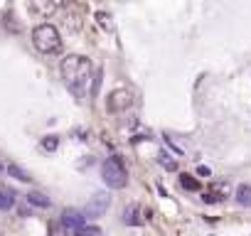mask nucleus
Returning <instances> with one entry per match:
<instances>
[{
    "label": "nucleus",
    "instance_id": "2",
    "mask_svg": "<svg viewBox=\"0 0 251 236\" xmlns=\"http://www.w3.org/2000/svg\"><path fill=\"white\" fill-rule=\"evenodd\" d=\"M32 45L42 52V54H57L62 49V37L57 32L54 25L50 23H42L32 30Z\"/></svg>",
    "mask_w": 251,
    "mask_h": 236
},
{
    "label": "nucleus",
    "instance_id": "11",
    "mask_svg": "<svg viewBox=\"0 0 251 236\" xmlns=\"http://www.w3.org/2000/svg\"><path fill=\"white\" fill-rule=\"evenodd\" d=\"M236 202L241 207H251V185H239L236 187Z\"/></svg>",
    "mask_w": 251,
    "mask_h": 236
},
{
    "label": "nucleus",
    "instance_id": "3",
    "mask_svg": "<svg viewBox=\"0 0 251 236\" xmlns=\"http://www.w3.org/2000/svg\"><path fill=\"white\" fill-rule=\"evenodd\" d=\"M101 177H103V182H106L111 189H123L126 185H128V170H126V165H123V160H121L118 155L103 160V165H101Z\"/></svg>",
    "mask_w": 251,
    "mask_h": 236
},
{
    "label": "nucleus",
    "instance_id": "4",
    "mask_svg": "<svg viewBox=\"0 0 251 236\" xmlns=\"http://www.w3.org/2000/svg\"><path fill=\"white\" fill-rule=\"evenodd\" d=\"M121 219H123V224H128V226H143L151 219V209H146L143 204H128L123 209Z\"/></svg>",
    "mask_w": 251,
    "mask_h": 236
},
{
    "label": "nucleus",
    "instance_id": "13",
    "mask_svg": "<svg viewBox=\"0 0 251 236\" xmlns=\"http://www.w3.org/2000/svg\"><path fill=\"white\" fill-rule=\"evenodd\" d=\"M8 172H10V177H15V180H20V182H32L30 172H27V170H23V167H20V165H15V163H10V165H8Z\"/></svg>",
    "mask_w": 251,
    "mask_h": 236
},
{
    "label": "nucleus",
    "instance_id": "9",
    "mask_svg": "<svg viewBox=\"0 0 251 236\" xmlns=\"http://www.w3.org/2000/svg\"><path fill=\"white\" fill-rule=\"evenodd\" d=\"M30 8H32L37 15L47 18V15H52V13L57 10V3H54V0H30Z\"/></svg>",
    "mask_w": 251,
    "mask_h": 236
},
{
    "label": "nucleus",
    "instance_id": "7",
    "mask_svg": "<svg viewBox=\"0 0 251 236\" xmlns=\"http://www.w3.org/2000/svg\"><path fill=\"white\" fill-rule=\"evenodd\" d=\"M226 197H229V185H226V182H212V185H209V189L202 194V199H204L207 204L224 202Z\"/></svg>",
    "mask_w": 251,
    "mask_h": 236
},
{
    "label": "nucleus",
    "instance_id": "5",
    "mask_svg": "<svg viewBox=\"0 0 251 236\" xmlns=\"http://www.w3.org/2000/svg\"><path fill=\"white\" fill-rule=\"evenodd\" d=\"M86 221H89V216L84 212H79V209H64L62 212V219H59V224L67 226L69 231H84L86 229Z\"/></svg>",
    "mask_w": 251,
    "mask_h": 236
},
{
    "label": "nucleus",
    "instance_id": "18",
    "mask_svg": "<svg viewBox=\"0 0 251 236\" xmlns=\"http://www.w3.org/2000/svg\"><path fill=\"white\" fill-rule=\"evenodd\" d=\"M0 170H3V165H0Z\"/></svg>",
    "mask_w": 251,
    "mask_h": 236
},
{
    "label": "nucleus",
    "instance_id": "17",
    "mask_svg": "<svg viewBox=\"0 0 251 236\" xmlns=\"http://www.w3.org/2000/svg\"><path fill=\"white\" fill-rule=\"evenodd\" d=\"M197 175H202V177H209V167L200 165V167H197Z\"/></svg>",
    "mask_w": 251,
    "mask_h": 236
},
{
    "label": "nucleus",
    "instance_id": "6",
    "mask_svg": "<svg viewBox=\"0 0 251 236\" xmlns=\"http://www.w3.org/2000/svg\"><path fill=\"white\" fill-rule=\"evenodd\" d=\"M108 204H111L108 194H103V192H96V194H94V197L89 199V204H86L84 214H86L89 219H99V216H103V214H106Z\"/></svg>",
    "mask_w": 251,
    "mask_h": 236
},
{
    "label": "nucleus",
    "instance_id": "10",
    "mask_svg": "<svg viewBox=\"0 0 251 236\" xmlns=\"http://www.w3.org/2000/svg\"><path fill=\"white\" fill-rule=\"evenodd\" d=\"M27 204H32V207H40V209H47L52 202H50V197H45L42 192H30V194H27Z\"/></svg>",
    "mask_w": 251,
    "mask_h": 236
},
{
    "label": "nucleus",
    "instance_id": "14",
    "mask_svg": "<svg viewBox=\"0 0 251 236\" xmlns=\"http://www.w3.org/2000/svg\"><path fill=\"white\" fill-rule=\"evenodd\" d=\"M180 185H182V189H190V192H197L200 189V182L192 177V175H180Z\"/></svg>",
    "mask_w": 251,
    "mask_h": 236
},
{
    "label": "nucleus",
    "instance_id": "12",
    "mask_svg": "<svg viewBox=\"0 0 251 236\" xmlns=\"http://www.w3.org/2000/svg\"><path fill=\"white\" fill-rule=\"evenodd\" d=\"M15 207V192L13 189H0V209L8 212Z\"/></svg>",
    "mask_w": 251,
    "mask_h": 236
},
{
    "label": "nucleus",
    "instance_id": "15",
    "mask_svg": "<svg viewBox=\"0 0 251 236\" xmlns=\"http://www.w3.org/2000/svg\"><path fill=\"white\" fill-rule=\"evenodd\" d=\"M158 158H160V165H163L165 170H177V163H175V160H173L168 153H160Z\"/></svg>",
    "mask_w": 251,
    "mask_h": 236
},
{
    "label": "nucleus",
    "instance_id": "1",
    "mask_svg": "<svg viewBox=\"0 0 251 236\" xmlns=\"http://www.w3.org/2000/svg\"><path fill=\"white\" fill-rule=\"evenodd\" d=\"M62 76H64V84L69 86V91L76 96V98H86L89 96V84H91V76H94V67L86 57L81 54H69L62 59Z\"/></svg>",
    "mask_w": 251,
    "mask_h": 236
},
{
    "label": "nucleus",
    "instance_id": "16",
    "mask_svg": "<svg viewBox=\"0 0 251 236\" xmlns=\"http://www.w3.org/2000/svg\"><path fill=\"white\" fill-rule=\"evenodd\" d=\"M57 145H59L57 136H47V138L42 141V148H45V150H57Z\"/></svg>",
    "mask_w": 251,
    "mask_h": 236
},
{
    "label": "nucleus",
    "instance_id": "8",
    "mask_svg": "<svg viewBox=\"0 0 251 236\" xmlns=\"http://www.w3.org/2000/svg\"><path fill=\"white\" fill-rule=\"evenodd\" d=\"M106 106H108V111H113V113H118V111H123V108H128V106H131V94L126 91V89H116V91L108 96Z\"/></svg>",
    "mask_w": 251,
    "mask_h": 236
}]
</instances>
